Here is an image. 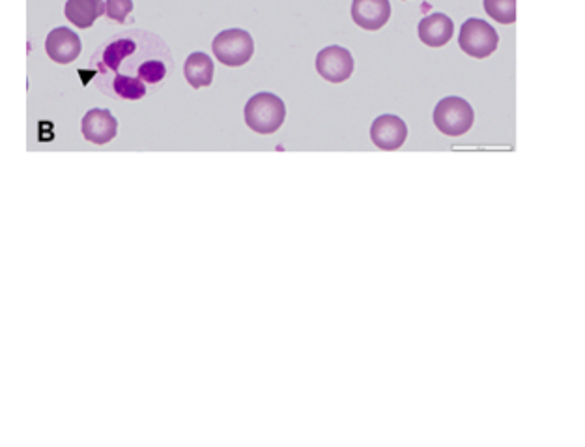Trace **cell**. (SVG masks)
Masks as SVG:
<instances>
[{
  "instance_id": "6da1fadb",
  "label": "cell",
  "mask_w": 585,
  "mask_h": 447,
  "mask_svg": "<svg viewBox=\"0 0 585 447\" xmlns=\"http://www.w3.org/2000/svg\"><path fill=\"white\" fill-rule=\"evenodd\" d=\"M92 83L116 100H141L174 70L171 49L148 30H124L90 58Z\"/></svg>"
},
{
  "instance_id": "7a4b0ae2",
  "label": "cell",
  "mask_w": 585,
  "mask_h": 447,
  "mask_svg": "<svg viewBox=\"0 0 585 447\" xmlns=\"http://www.w3.org/2000/svg\"><path fill=\"white\" fill-rule=\"evenodd\" d=\"M243 116H245V124L255 133L272 135L285 122V101L272 92H260L247 101Z\"/></svg>"
},
{
  "instance_id": "3957f363",
  "label": "cell",
  "mask_w": 585,
  "mask_h": 447,
  "mask_svg": "<svg viewBox=\"0 0 585 447\" xmlns=\"http://www.w3.org/2000/svg\"><path fill=\"white\" fill-rule=\"evenodd\" d=\"M432 118H434V126L440 130V133L449 137H460L471 130L475 113H473V107L464 98L449 96L436 105Z\"/></svg>"
},
{
  "instance_id": "277c9868",
  "label": "cell",
  "mask_w": 585,
  "mask_h": 447,
  "mask_svg": "<svg viewBox=\"0 0 585 447\" xmlns=\"http://www.w3.org/2000/svg\"><path fill=\"white\" fill-rule=\"evenodd\" d=\"M214 55L221 64L240 68L247 64L255 53V42L247 30L229 29L219 32L212 42Z\"/></svg>"
},
{
  "instance_id": "5b68a950",
  "label": "cell",
  "mask_w": 585,
  "mask_h": 447,
  "mask_svg": "<svg viewBox=\"0 0 585 447\" xmlns=\"http://www.w3.org/2000/svg\"><path fill=\"white\" fill-rule=\"evenodd\" d=\"M498 44H500L498 32L483 19L471 17L460 29L458 45L470 57L479 58V60L488 58L490 55H494Z\"/></svg>"
},
{
  "instance_id": "8992f818",
  "label": "cell",
  "mask_w": 585,
  "mask_h": 447,
  "mask_svg": "<svg viewBox=\"0 0 585 447\" xmlns=\"http://www.w3.org/2000/svg\"><path fill=\"white\" fill-rule=\"evenodd\" d=\"M316 72L329 83H344L354 73V58L341 45H329L316 55Z\"/></svg>"
},
{
  "instance_id": "52a82bcc",
  "label": "cell",
  "mask_w": 585,
  "mask_h": 447,
  "mask_svg": "<svg viewBox=\"0 0 585 447\" xmlns=\"http://www.w3.org/2000/svg\"><path fill=\"white\" fill-rule=\"evenodd\" d=\"M371 139L380 150H399L408 139V128L399 116H378L371 126Z\"/></svg>"
},
{
  "instance_id": "ba28073f",
  "label": "cell",
  "mask_w": 585,
  "mask_h": 447,
  "mask_svg": "<svg viewBox=\"0 0 585 447\" xmlns=\"http://www.w3.org/2000/svg\"><path fill=\"white\" fill-rule=\"evenodd\" d=\"M81 49H83L81 38L66 27L51 30L45 40V51L57 64H72L73 60H77L81 55Z\"/></svg>"
},
{
  "instance_id": "9c48e42d",
  "label": "cell",
  "mask_w": 585,
  "mask_h": 447,
  "mask_svg": "<svg viewBox=\"0 0 585 447\" xmlns=\"http://www.w3.org/2000/svg\"><path fill=\"white\" fill-rule=\"evenodd\" d=\"M81 131H83L86 141H90L94 145H107L116 137L118 122L107 109H92L83 118Z\"/></svg>"
},
{
  "instance_id": "30bf717a",
  "label": "cell",
  "mask_w": 585,
  "mask_h": 447,
  "mask_svg": "<svg viewBox=\"0 0 585 447\" xmlns=\"http://www.w3.org/2000/svg\"><path fill=\"white\" fill-rule=\"evenodd\" d=\"M391 17L389 0H354L352 19L359 29L380 30Z\"/></svg>"
},
{
  "instance_id": "8fae6325",
  "label": "cell",
  "mask_w": 585,
  "mask_h": 447,
  "mask_svg": "<svg viewBox=\"0 0 585 447\" xmlns=\"http://www.w3.org/2000/svg\"><path fill=\"white\" fill-rule=\"evenodd\" d=\"M455 32V23L449 19V15L430 14L421 19L417 34L419 40L429 47H443L449 44Z\"/></svg>"
},
{
  "instance_id": "7c38bea8",
  "label": "cell",
  "mask_w": 585,
  "mask_h": 447,
  "mask_svg": "<svg viewBox=\"0 0 585 447\" xmlns=\"http://www.w3.org/2000/svg\"><path fill=\"white\" fill-rule=\"evenodd\" d=\"M64 14L75 27L90 29L101 15L105 14V2L103 0H68Z\"/></svg>"
},
{
  "instance_id": "4fadbf2b",
  "label": "cell",
  "mask_w": 585,
  "mask_h": 447,
  "mask_svg": "<svg viewBox=\"0 0 585 447\" xmlns=\"http://www.w3.org/2000/svg\"><path fill=\"white\" fill-rule=\"evenodd\" d=\"M214 72V60L206 53H193L187 57L184 73L191 87H210L214 81Z\"/></svg>"
},
{
  "instance_id": "5bb4252c",
  "label": "cell",
  "mask_w": 585,
  "mask_h": 447,
  "mask_svg": "<svg viewBox=\"0 0 585 447\" xmlns=\"http://www.w3.org/2000/svg\"><path fill=\"white\" fill-rule=\"evenodd\" d=\"M486 14L501 25H513L516 21V0H483Z\"/></svg>"
},
{
  "instance_id": "9a60e30c",
  "label": "cell",
  "mask_w": 585,
  "mask_h": 447,
  "mask_svg": "<svg viewBox=\"0 0 585 447\" xmlns=\"http://www.w3.org/2000/svg\"><path fill=\"white\" fill-rule=\"evenodd\" d=\"M131 12H133V0H107L105 2V15L116 23H124Z\"/></svg>"
}]
</instances>
